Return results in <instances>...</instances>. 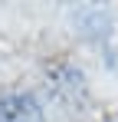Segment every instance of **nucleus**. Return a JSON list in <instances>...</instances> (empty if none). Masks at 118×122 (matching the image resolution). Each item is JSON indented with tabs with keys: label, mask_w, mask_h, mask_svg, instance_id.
<instances>
[{
	"label": "nucleus",
	"mask_w": 118,
	"mask_h": 122,
	"mask_svg": "<svg viewBox=\"0 0 118 122\" xmlns=\"http://www.w3.org/2000/svg\"><path fill=\"white\" fill-rule=\"evenodd\" d=\"M46 86H49L53 99H59L62 106H82L85 102V76L72 63L46 66Z\"/></svg>",
	"instance_id": "f257e3e1"
},
{
	"label": "nucleus",
	"mask_w": 118,
	"mask_h": 122,
	"mask_svg": "<svg viewBox=\"0 0 118 122\" xmlns=\"http://www.w3.org/2000/svg\"><path fill=\"white\" fill-rule=\"evenodd\" d=\"M0 122H43V109L33 92H3L0 96Z\"/></svg>",
	"instance_id": "f03ea898"
},
{
	"label": "nucleus",
	"mask_w": 118,
	"mask_h": 122,
	"mask_svg": "<svg viewBox=\"0 0 118 122\" xmlns=\"http://www.w3.org/2000/svg\"><path fill=\"white\" fill-rule=\"evenodd\" d=\"M105 122H118V112H115V116H108V119H105Z\"/></svg>",
	"instance_id": "7ed1b4c3"
}]
</instances>
